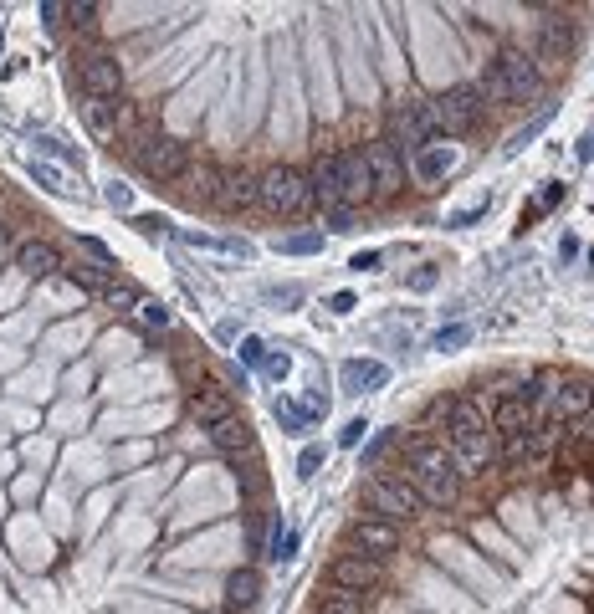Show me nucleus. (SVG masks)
<instances>
[{
    "mask_svg": "<svg viewBox=\"0 0 594 614\" xmlns=\"http://www.w3.org/2000/svg\"><path fill=\"white\" fill-rule=\"evenodd\" d=\"M257 205L267 215H277V221H297V215L313 210V185L303 169L292 164H272L267 174H257Z\"/></svg>",
    "mask_w": 594,
    "mask_h": 614,
    "instance_id": "obj_1",
    "label": "nucleus"
},
{
    "mask_svg": "<svg viewBox=\"0 0 594 614\" xmlns=\"http://www.w3.org/2000/svg\"><path fill=\"white\" fill-rule=\"evenodd\" d=\"M431 134H436V123H431V103H420V98H400L390 103V118H385V144L405 159V154H420V149H431Z\"/></svg>",
    "mask_w": 594,
    "mask_h": 614,
    "instance_id": "obj_2",
    "label": "nucleus"
},
{
    "mask_svg": "<svg viewBox=\"0 0 594 614\" xmlns=\"http://www.w3.org/2000/svg\"><path fill=\"white\" fill-rule=\"evenodd\" d=\"M482 113H487V103H482L477 87H446V93L431 103V123L441 128V134H451V139L472 134V128L482 123Z\"/></svg>",
    "mask_w": 594,
    "mask_h": 614,
    "instance_id": "obj_3",
    "label": "nucleus"
},
{
    "mask_svg": "<svg viewBox=\"0 0 594 614\" xmlns=\"http://www.w3.org/2000/svg\"><path fill=\"white\" fill-rule=\"evenodd\" d=\"M369 507H374V517H385L400 528V517H415L426 502L415 497V487L405 476H369Z\"/></svg>",
    "mask_w": 594,
    "mask_h": 614,
    "instance_id": "obj_4",
    "label": "nucleus"
},
{
    "mask_svg": "<svg viewBox=\"0 0 594 614\" xmlns=\"http://www.w3.org/2000/svg\"><path fill=\"white\" fill-rule=\"evenodd\" d=\"M190 164H195L190 144H185V139H169V134H159V139L139 154V169L149 174V180H159V185H175Z\"/></svg>",
    "mask_w": 594,
    "mask_h": 614,
    "instance_id": "obj_5",
    "label": "nucleus"
},
{
    "mask_svg": "<svg viewBox=\"0 0 594 614\" xmlns=\"http://www.w3.org/2000/svg\"><path fill=\"white\" fill-rule=\"evenodd\" d=\"M364 154V169H369V185H374V200H395L405 190V159L385 144V139H374L359 149Z\"/></svg>",
    "mask_w": 594,
    "mask_h": 614,
    "instance_id": "obj_6",
    "label": "nucleus"
},
{
    "mask_svg": "<svg viewBox=\"0 0 594 614\" xmlns=\"http://www.w3.org/2000/svg\"><path fill=\"white\" fill-rule=\"evenodd\" d=\"M129 103L123 98H82V123H88V134L98 144H118L123 134H129Z\"/></svg>",
    "mask_w": 594,
    "mask_h": 614,
    "instance_id": "obj_7",
    "label": "nucleus"
},
{
    "mask_svg": "<svg viewBox=\"0 0 594 614\" xmlns=\"http://www.w3.org/2000/svg\"><path fill=\"white\" fill-rule=\"evenodd\" d=\"M77 77H82V93H88V98H118L123 93V62L108 47L82 57L77 62Z\"/></svg>",
    "mask_w": 594,
    "mask_h": 614,
    "instance_id": "obj_8",
    "label": "nucleus"
},
{
    "mask_svg": "<svg viewBox=\"0 0 594 614\" xmlns=\"http://www.w3.org/2000/svg\"><path fill=\"white\" fill-rule=\"evenodd\" d=\"M497 72L507 77V93H513V103H528L533 93H538V57L533 52H523V47H502L497 52Z\"/></svg>",
    "mask_w": 594,
    "mask_h": 614,
    "instance_id": "obj_9",
    "label": "nucleus"
},
{
    "mask_svg": "<svg viewBox=\"0 0 594 614\" xmlns=\"http://www.w3.org/2000/svg\"><path fill=\"white\" fill-rule=\"evenodd\" d=\"M328 579H333V589H344V594H369V589H379V563L374 558H364V553H338L333 563H328Z\"/></svg>",
    "mask_w": 594,
    "mask_h": 614,
    "instance_id": "obj_10",
    "label": "nucleus"
},
{
    "mask_svg": "<svg viewBox=\"0 0 594 614\" xmlns=\"http://www.w3.org/2000/svg\"><path fill=\"white\" fill-rule=\"evenodd\" d=\"M210 205L226 210V215H241L257 205V174L251 169H221L216 174V195H210Z\"/></svg>",
    "mask_w": 594,
    "mask_h": 614,
    "instance_id": "obj_11",
    "label": "nucleus"
},
{
    "mask_svg": "<svg viewBox=\"0 0 594 614\" xmlns=\"http://www.w3.org/2000/svg\"><path fill=\"white\" fill-rule=\"evenodd\" d=\"M354 548L379 563V558L400 553V528H395V522H385V517H359L354 522Z\"/></svg>",
    "mask_w": 594,
    "mask_h": 614,
    "instance_id": "obj_12",
    "label": "nucleus"
},
{
    "mask_svg": "<svg viewBox=\"0 0 594 614\" xmlns=\"http://www.w3.org/2000/svg\"><path fill=\"white\" fill-rule=\"evenodd\" d=\"M62 267H67V261H62V251H57L52 241H41V236H36V241H21V246H16V272H21V277H31V282L57 277Z\"/></svg>",
    "mask_w": 594,
    "mask_h": 614,
    "instance_id": "obj_13",
    "label": "nucleus"
},
{
    "mask_svg": "<svg viewBox=\"0 0 594 614\" xmlns=\"http://www.w3.org/2000/svg\"><path fill=\"white\" fill-rule=\"evenodd\" d=\"M369 200H374V185H369L364 154H349L344 149V164H338V205L354 210V205H369Z\"/></svg>",
    "mask_w": 594,
    "mask_h": 614,
    "instance_id": "obj_14",
    "label": "nucleus"
},
{
    "mask_svg": "<svg viewBox=\"0 0 594 614\" xmlns=\"http://www.w3.org/2000/svg\"><path fill=\"white\" fill-rule=\"evenodd\" d=\"M190 415L200 420V430H210V425H221L226 415H236V400H231L221 384H200L190 394Z\"/></svg>",
    "mask_w": 594,
    "mask_h": 614,
    "instance_id": "obj_15",
    "label": "nucleus"
},
{
    "mask_svg": "<svg viewBox=\"0 0 594 614\" xmlns=\"http://www.w3.org/2000/svg\"><path fill=\"white\" fill-rule=\"evenodd\" d=\"M492 430L502 435V441L507 435H528L533 430V405L523 400V394H502V400L492 405Z\"/></svg>",
    "mask_w": 594,
    "mask_h": 614,
    "instance_id": "obj_16",
    "label": "nucleus"
},
{
    "mask_svg": "<svg viewBox=\"0 0 594 614\" xmlns=\"http://www.w3.org/2000/svg\"><path fill=\"white\" fill-rule=\"evenodd\" d=\"M405 461H410V471H431V476L456 471L451 466V451L441 441H431V435H410V441H405Z\"/></svg>",
    "mask_w": 594,
    "mask_h": 614,
    "instance_id": "obj_17",
    "label": "nucleus"
},
{
    "mask_svg": "<svg viewBox=\"0 0 594 614\" xmlns=\"http://www.w3.org/2000/svg\"><path fill=\"white\" fill-rule=\"evenodd\" d=\"M338 164H344V149H318V159H313V174H308L313 200H323L328 210L338 205Z\"/></svg>",
    "mask_w": 594,
    "mask_h": 614,
    "instance_id": "obj_18",
    "label": "nucleus"
},
{
    "mask_svg": "<svg viewBox=\"0 0 594 614\" xmlns=\"http://www.w3.org/2000/svg\"><path fill=\"white\" fill-rule=\"evenodd\" d=\"M497 461V451H492V435H472V441H451V466H456V476H477V471H487Z\"/></svg>",
    "mask_w": 594,
    "mask_h": 614,
    "instance_id": "obj_19",
    "label": "nucleus"
},
{
    "mask_svg": "<svg viewBox=\"0 0 594 614\" xmlns=\"http://www.w3.org/2000/svg\"><path fill=\"white\" fill-rule=\"evenodd\" d=\"M589 410H594V389H589L584 379H564L559 394H554V420L564 425V420H579V415H589Z\"/></svg>",
    "mask_w": 594,
    "mask_h": 614,
    "instance_id": "obj_20",
    "label": "nucleus"
},
{
    "mask_svg": "<svg viewBox=\"0 0 594 614\" xmlns=\"http://www.w3.org/2000/svg\"><path fill=\"white\" fill-rule=\"evenodd\" d=\"M451 420V441H472V435H487V410L477 400H451L446 405Z\"/></svg>",
    "mask_w": 594,
    "mask_h": 614,
    "instance_id": "obj_21",
    "label": "nucleus"
},
{
    "mask_svg": "<svg viewBox=\"0 0 594 614\" xmlns=\"http://www.w3.org/2000/svg\"><path fill=\"white\" fill-rule=\"evenodd\" d=\"M216 174H221V169H210V164H190L175 185H180V195H185V200L210 205V195H216Z\"/></svg>",
    "mask_w": 594,
    "mask_h": 614,
    "instance_id": "obj_22",
    "label": "nucleus"
},
{
    "mask_svg": "<svg viewBox=\"0 0 594 614\" xmlns=\"http://www.w3.org/2000/svg\"><path fill=\"white\" fill-rule=\"evenodd\" d=\"M257 599H262V574L257 568H236V574L226 579V604L231 609H251Z\"/></svg>",
    "mask_w": 594,
    "mask_h": 614,
    "instance_id": "obj_23",
    "label": "nucleus"
},
{
    "mask_svg": "<svg viewBox=\"0 0 594 614\" xmlns=\"http://www.w3.org/2000/svg\"><path fill=\"white\" fill-rule=\"evenodd\" d=\"M390 379V369L385 364H374V359H354V364H344V384H349V394H369V389H379Z\"/></svg>",
    "mask_w": 594,
    "mask_h": 614,
    "instance_id": "obj_24",
    "label": "nucleus"
},
{
    "mask_svg": "<svg viewBox=\"0 0 594 614\" xmlns=\"http://www.w3.org/2000/svg\"><path fill=\"white\" fill-rule=\"evenodd\" d=\"M210 441H216L221 451H246L251 446V425L241 415H226L221 425H210Z\"/></svg>",
    "mask_w": 594,
    "mask_h": 614,
    "instance_id": "obj_25",
    "label": "nucleus"
},
{
    "mask_svg": "<svg viewBox=\"0 0 594 614\" xmlns=\"http://www.w3.org/2000/svg\"><path fill=\"white\" fill-rule=\"evenodd\" d=\"M77 287H88L93 297H103L108 287H113V277H108V267H93V261H67V267H62Z\"/></svg>",
    "mask_w": 594,
    "mask_h": 614,
    "instance_id": "obj_26",
    "label": "nucleus"
},
{
    "mask_svg": "<svg viewBox=\"0 0 594 614\" xmlns=\"http://www.w3.org/2000/svg\"><path fill=\"white\" fill-rule=\"evenodd\" d=\"M451 164H456V154H451V149H441V144H431V149H420V154H415V174H420L426 185H431V180H441V174H446Z\"/></svg>",
    "mask_w": 594,
    "mask_h": 614,
    "instance_id": "obj_27",
    "label": "nucleus"
},
{
    "mask_svg": "<svg viewBox=\"0 0 594 614\" xmlns=\"http://www.w3.org/2000/svg\"><path fill=\"white\" fill-rule=\"evenodd\" d=\"M31 180L47 185V190H57V195H72V190H77L72 174H67L62 164H52V159H31Z\"/></svg>",
    "mask_w": 594,
    "mask_h": 614,
    "instance_id": "obj_28",
    "label": "nucleus"
},
{
    "mask_svg": "<svg viewBox=\"0 0 594 614\" xmlns=\"http://www.w3.org/2000/svg\"><path fill=\"white\" fill-rule=\"evenodd\" d=\"M98 16H103V6H93V0H72V6H67V26L77 36H93L98 31Z\"/></svg>",
    "mask_w": 594,
    "mask_h": 614,
    "instance_id": "obj_29",
    "label": "nucleus"
},
{
    "mask_svg": "<svg viewBox=\"0 0 594 614\" xmlns=\"http://www.w3.org/2000/svg\"><path fill=\"white\" fill-rule=\"evenodd\" d=\"M134 318H139L144 328H159V333H164L169 323H175V318H169V307H164L159 297H139V307H134Z\"/></svg>",
    "mask_w": 594,
    "mask_h": 614,
    "instance_id": "obj_30",
    "label": "nucleus"
},
{
    "mask_svg": "<svg viewBox=\"0 0 594 614\" xmlns=\"http://www.w3.org/2000/svg\"><path fill=\"white\" fill-rule=\"evenodd\" d=\"M477 93H482V103H513V93H507V77L497 72V62L487 67V77H482Z\"/></svg>",
    "mask_w": 594,
    "mask_h": 614,
    "instance_id": "obj_31",
    "label": "nucleus"
},
{
    "mask_svg": "<svg viewBox=\"0 0 594 614\" xmlns=\"http://www.w3.org/2000/svg\"><path fill=\"white\" fill-rule=\"evenodd\" d=\"M318 614H364V594H328L323 604H318Z\"/></svg>",
    "mask_w": 594,
    "mask_h": 614,
    "instance_id": "obj_32",
    "label": "nucleus"
},
{
    "mask_svg": "<svg viewBox=\"0 0 594 614\" xmlns=\"http://www.w3.org/2000/svg\"><path fill=\"white\" fill-rule=\"evenodd\" d=\"M559 384H564V374H559V369H543V374L533 379V405H554Z\"/></svg>",
    "mask_w": 594,
    "mask_h": 614,
    "instance_id": "obj_33",
    "label": "nucleus"
},
{
    "mask_svg": "<svg viewBox=\"0 0 594 614\" xmlns=\"http://www.w3.org/2000/svg\"><path fill=\"white\" fill-rule=\"evenodd\" d=\"M466 338H472V328H466V323H451V328H441V333L431 338V348H441V354H451V348H461Z\"/></svg>",
    "mask_w": 594,
    "mask_h": 614,
    "instance_id": "obj_34",
    "label": "nucleus"
},
{
    "mask_svg": "<svg viewBox=\"0 0 594 614\" xmlns=\"http://www.w3.org/2000/svg\"><path fill=\"white\" fill-rule=\"evenodd\" d=\"M277 251L308 256V251H323V236H318V231H308V236H287V241H277Z\"/></svg>",
    "mask_w": 594,
    "mask_h": 614,
    "instance_id": "obj_35",
    "label": "nucleus"
},
{
    "mask_svg": "<svg viewBox=\"0 0 594 614\" xmlns=\"http://www.w3.org/2000/svg\"><path fill=\"white\" fill-rule=\"evenodd\" d=\"M103 302H108V307H118V313H134V307H139V292H134V287H108V292H103Z\"/></svg>",
    "mask_w": 594,
    "mask_h": 614,
    "instance_id": "obj_36",
    "label": "nucleus"
},
{
    "mask_svg": "<svg viewBox=\"0 0 594 614\" xmlns=\"http://www.w3.org/2000/svg\"><path fill=\"white\" fill-rule=\"evenodd\" d=\"M241 359H246V364H262V359H267V343H262V338H241Z\"/></svg>",
    "mask_w": 594,
    "mask_h": 614,
    "instance_id": "obj_37",
    "label": "nucleus"
},
{
    "mask_svg": "<svg viewBox=\"0 0 594 614\" xmlns=\"http://www.w3.org/2000/svg\"><path fill=\"white\" fill-rule=\"evenodd\" d=\"M262 369H267V379H287L292 359H287V354H267V359H262Z\"/></svg>",
    "mask_w": 594,
    "mask_h": 614,
    "instance_id": "obj_38",
    "label": "nucleus"
},
{
    "mask_svg": "<svg viewBox=\"0 0 594 614\" xmlns=\"http://www.w3.org/2000/svg\"><path fill=\"white\" fill-rule=\"evenodd\" d=\"M108 205H113V210H129V205H134V190H129V185H108Z\"/></svg>",
    "mask_w": 594,
    "mask_h": 614,
    "instance_id": "obj_39",
    "label": "nucleus"
},
{
    "mask_svg": "<svg viewBox=\"0 0 594 614\" xmlns=\"http://www.w3.org/2000/svg\"><path fill=\"white\" fill-rule=\"evenodd\" d=\"M364 430H369L364 420H349V425H344V435H338V441H344V446H359V441H364Z\"/></svg>",
    "mask_w": 594,
    "mask_h": 614,
    "instance_id": "obj_40",
    "label": "nucleus"
},
{
    "mask_svg": "<svg viewBox=\"0 0 594 614\" xmlns=\"http://www.w3.org/2000/svg\"><path fill=\"white\" fill-rule=\"evenodd\" d=\"M318 461H323V451H318V446H308V451H303V461H297V471L313 476V471H318Z\"/></svg>",
    "mask_w": 594,
    "mask_h": 614,
    "instance_id": "obj_41",
    "label": "nucleus"
},
{
    "mask_svg": "<svg viewBox=\"0 0 594 614\" xmlns=\"http://www.w3.org/2000/svg\"><path fill=\"white\" fill-rule=\"evenodd\" d=\"M62 16H67V6H57V0H47V6H41V21H47V26H62Z\"/></svg>",
    "mask_w": 594,
    "mask_h": 614,
    "instance_id": "obj_42",
    "label": "nucleus"
},
{
    "mask_svg": "<svg viewBox=\"0 0 594 614\" xmlns=\"http://www.w3.org/2000/svg\"><path fill=\"white\" fill-rule=\"evenodd\" d=\"M349 267H354V272H369V267H379V251H359V256L349 261Z\"/></svg>",
    "mask_w": 594,
    "mask_h": 614,
    "instance_id": "obj_43",
    "label": "nucleus"
},
{
    "mask_svg": "<svg viewBox=\"0 0 594 614\" xmlns=\"http://www.w3.org/2000/svg\"><path fill=\"white\" fill-rule=\"evenodd\" d=\"M559 200H564V185H548V190H543V200H538V210H554Z\"/></svg>",
    "mask_w": 594,
    "mask_h": 614,
    "instance_id": "obj_44",
    "label": "nucleus"
},
{
    "mask_svg": "<svg viewBox=\"0 0 594 614\" xmlns=\"http://www.w3.org/2000/svg\"><path fill=\"white\" fill-rule=\"evenodd\" d=\"M134 226H139L144 236H159V231H164V221H159V215H139V221H134Z\"/></svg>",
    "mask_w": 594,
    "mask_h": 614,
    "instance_id": "obj_45",
    "label": "nucleus"
},
{
    "mask_svg": "<svg viewBox=\"0 0 594 614\" xmlns=\"http://www.w3.org/2000/svg\"><path fill=\"white\" fill-rule=\"evenodd\" d=\"M410 287H420V292L436 287V272H431V267H426V272H415V277H410Z\"/></svg>",
    "mask_w": 594,
    "mask_h": 614,
    "instance_id": "obj_46",
    "label": "nucleus"
},
{
    "mask_svg": "<svg viewBox=\"0 0 594 614\" xmlns=\"http://www.w3.org/2000/svg\"><path fill=\"white\" fill-rule=\"evenodd\" d=\"M82 251H93L98 261H108V246H103V241H93V236H82Z\"/></svg>",
    "mask_w": 594,
    "mask_h": 614,
    "instance_id": "obj_47",
    "label": "nucleus"
},
{
    "mask_svg": "<svg viewBox=\"0 0 594 614\" xmlns=\"http://www.w3.org/2000/svg\"><path fill=\"white\" fill-rule=\"evenodd\" d=\"M589 261H594V251H589Z\"/></svg>",
    "mask_w": 594,
    "mask_h": 614,
    "instance_id": "obj_48",
    "label": "nucleus"
}]
</instances>
